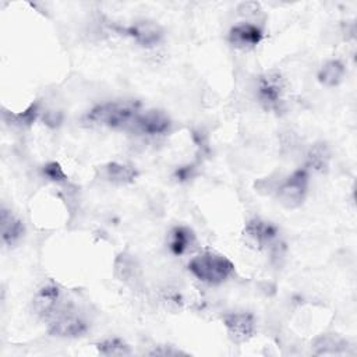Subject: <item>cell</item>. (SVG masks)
<instances>
[{"instance_id":"obj_19","label":"cell","mask_w":357,"mask_h":357,"mask_svg":"<svg viewBox=\"0 0 357 357\" xmlns=\"http://www.w3.org/2000/svg\"><path fill=\"white\" fill-rule=\"evenodd\" d=\"M96 349L100 354L103 356H130L131 350L128 347L127 343H124L123 340L114 337V339H106L100 343L96 344Z\"/></svg>"},{"instance_id":"obj_7","label":"cell","mask_w":357,"mask_h":357,"mask_svg":"<svg viewBox=\"0 0 357 357\" xmlns=\"http://www.w3.org/2000/svg\"><path fill=\"white\" fill-rule=\"evenodd\" d=\"M61 300V290L56 284H46L35 294L32 300V307L39 317L53 318L56 314L66 308Z\"/></svg>"},{"instance_id":"obj_14","label":"cell","mask_w":357,"mask_h":357,"mask_svg":"<svg viewBox=\"0 0 357 357\" xmlns=\"http://www.w3.org/2000/svg\"><path fill=\"white\" fill-rule=\"evenodd\" d=\"M100 176L116 184H128L132 183L137 177V170L131 166L119 163V162H109L100 169Z\"/></svg>"},{"instance_id":"obj_13","label":"cell","mask_w":357,"mask_h":357,"mask_svg":"<svg viewBox=\"0 0 357 357\" xmlns=\"http://www.w3.org/2000/svg\"><path fill=\"white\" fill-rule=\"evenodd\" d=\"M1 226V240L6 245H14L24 236V225L6 208L1 209L0 218Z\"/></svg>"},{"instance_id":"obj_12","label":"cell","mask_w":357,"mask_h":357,"mask_svg":"<svg viewBox=\"0 0 357 357\" xmlns=\"http://www.w3.org/2000/svg\"><path fill=\"white\" fill-rule=\"evenodd\" d=\"M195 234L187 226H176L169 233V248L174 255H183L195 244Z\"/></svg>"},{"instance_id":"obj_18","label":"cell","mask_w":357,"mask_h":357,"mask_svg":"<svg viewBox=\"0 0 357 357\" xmlns=\"http://www.w3.org/2000/svg\"><path fill=\"white\" fill-rule=\"evenodd\" d=\"M315 354H339L347 349V342L336 335H324L314 342Z\"/></svg>"},{"instance_id":"obj_5","label":"cell","mask_w":357,"mask_h":357,"mask_svg":"<svg viewBox=\"0 0 357 357\" xmlns=\"http://www.w3.org/2000/svg\"><path fill=\"white\" fill-rule=\"evenodd\" d=\"M284 81L278 71H268L258 79L257 96L265 109H275L282 99Z\"/></svg>"},{"instance_id":"obj_10","label":"cell","mask_w":357,"mask_h":357,"mask_svg":"<svg viewBox=\"0 0 357 357\" xmlns=\"http://www.w3.org/2000/svg\"><path fill=\"white\" fill-rule=\"evenodd\" d=\"M262 29L252 22H241L230 28L227 39L229 43L240 50L255 47L262 40Z\"/></svg>"},{"instance_id":"obj_8","label":"cell","mask_w":357,"mask_h":357,"mask_svg":"<svg viewBox=\"0 0 357 357\" xmlns=\"http://www.w3.org/2000/svg\"><path fill=\"white\" fill-rule=\"evenodd\" d=\"M223 324L230 340L237 344L247 342L255 331L254 317L248 312H229L223 317Z\"/></svg>"},{"instance_id":"obj_22","label":"cell","mask_w":357,"mask_h":357,"mask_svg":"<svg viewBox=\"0 0 357 357\" xmlns=\"http://www.w3.org/2000/svg\"><path fill=\"white\" fill-rule=\"evenodd\" d=\"M152 356H178V354H185L177 349H173L172 346L167 349H163V346H159L158 349H155L153 351H151Z\"/></svg>"},{"instance_id":"obj_16","label":"cell","mask_w":357,"mask_h":357,"mask_svg":"<svg viewBox=\"0 0 357 357\" xmlns=\"http://www.w3.org/2000/svg\"><path fill=\"white\" fill-rule=\"evenodd\" d=\"M114 272H116V276L120 280H123V282H134L139 276V266H138L137 261L131 255L123 252V254H120L116 258Z\"/></svg>"},{"instance_id":"obj_20","label":"cell","mask_w":357,"mask_h":357,"mask_svg":"<svg viewBox=\"0 0 357 357\" xmlns=\"http://www.w3.org/2000/svg\"><path fill=\"white\" fill-rule=\"evenodd\" d=\"M38 114H39V106H38V103H32L24 112L17 113V114H10V121L13 124L21 126V127L31 126L36 120Z\"/></svg>"},{"instance_id":"obj_3","label":"cell","mask_w":357,"mask_h":357,"mask_svg":"<svg viewBox=\"0 0 357 357\" xmlns=\"http://www.w3.org/2000/svg\"><path fill=\"white\" fill-rule=\"evenodd\" d=\"M308 181L310 178L305 169H298L293 172L276 190V197L279 202L287 209L298 208L305 198Z\"/></svg>"},{"instance_id":"obj_6","label":"cell","mask_w":357,"mask_h":357,"mask_svg":"<svg viewBox=\"0 0 357 357\" xmlns=\"http://www.w3.org/2000/svg\"><path fill=\"white\" fill-rule=\"evenodd\" d=\"M119 31L131 36L142 47L158 46L165 35L163 28L158 22L151 20H138Z\"/></svg>"},{"instance_id":"obj_1","label":"cell","mask_w":357,"mask_h":357,"mask_svg":"<svg viewBox=\"0 0 357 357\" xmlns=\"http://www.w3.org/2000/svg\"><path fill=\"white\" fill-rule=\"evenodd\" d=\"M188 269L204 283L220 284L234 272V265L222 254L205 251L190 261Z\"/></svg>"},{"instance_id":"obj_9","label":"cell","mask_w":357,"mask_h":357,"mask_svg":"<svg viewBox=\"0 0 357 357\" xmlns=\"http://www.w3.org/2000/svg\"><path fill=\"white\" fill-rule=\"evenodd\" d=\"M131 127L141 134L162 135L170 130L172 121L165 112L153 109L145 113H138Z\"/></svg>"},{"instance_id":"obj_23","label":"cell","mask_w":357,"mask_h":357,"mask_svg":"<svg viewBox=\"0 0 357 357\" xmlns=\"http://www.w3.org/2000/svg\"><path fill=\"white\" fill-rule=\"evenodd\" d=\"M43 120L47 123V124H52V126H57L60 121H61V114L57 112H47L46 116L43 117Z\"/></svg>"},{"instance_id":"obj_11","label":"cell","mask_w":357,"mask_h":357,"mask_svg":"<svg viewBox=\"0 0 357 357\" xmlns=\"http://www.w3.org/2000/svg\"><path fill=\"white\" fill-rule=\"evenodd\" d=\"M244 234L258 247H268L272 245V243L276 240L278 229L269 222L254 218L245 225Z\"/></svg>"},{"instance_id":"obj_15","label":"cell","mask_w":357,"mask_h":357,"mask_svg":"<svg viewBox=\"0 0 357 357\" xmlns=\"http://www.w3.org/2000/svg\"><path fill=\"white\" fill-rule=\"evenodd\" d=\"M344 66L339 60L326 61L318 71V81L325 86H336L344 77Z\"/></svg>"},{"instance_id":"obj_21","label":"cell","mask_w":357,"mask_h":357,"mask_svg":"<svg viewBox=\"0 0 357 357\" xmlns=\"http://www.w3.org/2000/svg\"><path fill=\"white\" fill-rule=\"evenodd\" d=\"M43 174L53 181H64L67 178L66 173L57 162H50L46 166H43Z\"/></svg>"},{"instance_id":"obj_2","label":"cell","mask_w":357,"mask_h":357,"mask_svg":"<svg viewBox=\"0 0 357 357\" xmlns=\"http://www.w3.org/2000/svg\"><path fill=\"white\" fill-rule=\"evenodd\" d=\"M137 116L138 109L134 103L107 102L91 109L85 116V121L110 128H128L132 126Z\"/></svg>"},{"instance_id":"obj_17","label":"cell","mask_w":357,"mask_h":357,"mask_svg":"<svg viewBox=\"0 0 357 357\" xmlns=\"http://www.w3.org/2000/svg\"><path fill=\"white\" fill-rule=\"evenodd\" d=\"M331 159L329 148L325 142L314 144L307 153V166L315 172H325Z\"/></svg>"},{"instance_id":"obj_4","label":"cell","mask_w":357,"mask_h":357,"mask_svg":"<svg viewBox=\"0 0 357 357\" xmlns=\"http://www.w3.org/2000/svg\"><path fill=\"white\" fill-rule=\"evenodd\" d=\"M88 331V324L78 315L73 314L68 308L61 310L53 317L47 332L59 337H78Z\"/></svg>"}]
</instances>
